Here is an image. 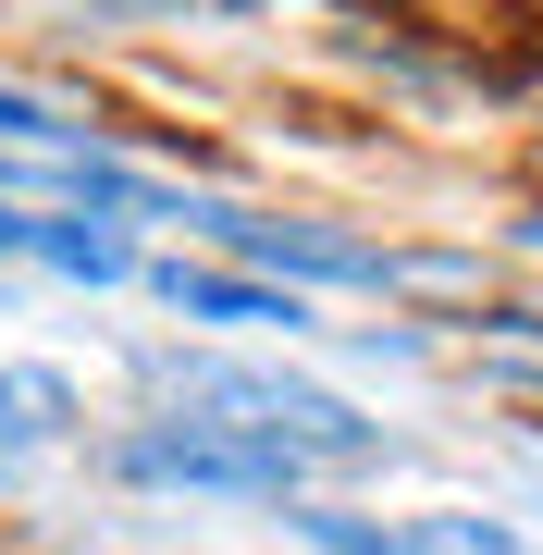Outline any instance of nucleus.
I'll return each mask as SVG.
<instances>
[{"label":"nucleus","instance_id":"1","mask_svg":"<svg viewBox=\"0 0 543 555\" xmlns=\"http://www.w3.org/2000/svg\"><path fill=\"white\" fill-rule=\"evenodd\" d=\"M148 383H161L185 420L247 433V444L297 456V469H371L383 456V420H359L346 396H322V383H297V371H260V358H185V346H161Z\"/></svg>","mask_w":543,"mask_h":555},{"label":"nucleus","instance_id":"2","mask_svg":"<svg viewBox=\"0 0 543 555\" xmlns=\"http://www.w3.org/2000/svg\"><path fill=\"white\" fill-rule=\"evenodd\" d=\"M124 481H148V494H247V506H297V456L247 444V433H210V420H148V433L112 444Z\"/></svg>","mask_w":543,"mask_h":555},{"label":"nucleus","instance_id":"3","mask_svg":"<svg viewBox=\"0 0 543 555\" xmlns=\"http://www.w3.org/2000/svg\"><path fill=\"white\" fill-rule=\"evenodd\" d=\"M161 309L185 321H235V334H309V297L297 284H260V272H198V259H161Z\"/></svg>","mask_w":543,"mask_h":555},{"label":"nucleus","instance_id":"4","mask_svg":"<svg viewBox=\"0 0 543 555\" xmlns=\"http://www.w3.org/2000/svg\"><path fill=\"white\" fill-rule=\"evenodd\" d=\"M25 259H50V272H75V284H137V235H124V222H38V247Z\"/></svg>","mask_w":543,"mask_h":555},{"label":"nucleus","instance_id":"5","mask_svg":"<svg viewBox=\"0 0 543 555\" xmlns=\"http://www.w3.org/2000/svg\"><path fill=\"white\" fill-rule=\"evenodd\" d=\"M62 433H75V383L62 371H0V456L62 444Z\"/></svg>","mask_w":543,"mask_h":555},{"label":"nucleus","instance_id":"6","mask_svg":"<svg viewBox=\"0 0 543 555\" xmlns=\"http://www.w3.org/2000/svg\"><path fill=\"white\" fill-rule=\"evenodd\" d=\"M284 518H297V543H309V555H444L421 518H408V531H383V518H346V506H284Z\"/></svg>","mask_w":543,"mask_h":555},{"label":"nucleus","instance_id":"7","mask_svg":"<svg viewBox=\"0 0 543 555\" xmlns=\"http://www.w3.org/2000/svg\"><path fill=\"white\" fill-rule=\"evenodd\" d=\"M0 149H38V160H75V124L50 100H25V87H0Z\"/></svg>","mask_w":543,"mask_h":555},{"label":"nucleus","instance_id":"8","mask_svg":"<svg viewBox=\"0 0 543 555\" xmlns=\"http://www.w3.org/2000/svg\"><path fill=\"white\" fill-rule=\"evenodd\" d=\"M25 247H38V210H25V198H0V259H25Z\"/></svg>","mask_w":543,"mask_h":555}]
</instances>
